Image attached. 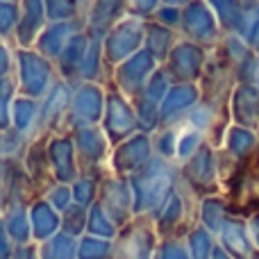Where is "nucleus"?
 <instances>
[{
  "mask_svg": "<svg viewBox=\"0 0 259 259\" xmlns=\"http://www.w3.org/2000/svg\"><path fill=\"white\" fill-rule=\"evenodd\" d=\"M178 175L175 161H168L164 157L155 155L139 173L130 175V187L134 196V211L141 214L159 205V200L168 198L173 189V180Z\"/></svg>",
  "mask_w": 259,
  "mask_h": 259,
  "instance_id": "nucleus-1",
  "label": "nucleus"
},
{
  "mask_svg": "<svg viewBox=\"0 0 259 259\" xmlns=\"http://www.w3.org/2000/svg\"><path fill=\"white\" fill-rule=\"evenodd\" d=\"M14 80L18 87V96L41 100L53 84L59 80L55 62L39 53L36 48L14 50Z\"/></svg>",
  "mask_w": 259,
  "mask_h": 259,
  "instance_id": "nucleus-2",
  "label": "nucleus"
},
{
  "mask_svg": "<svg viewBox=\"0 0 259 259\" xmlns=\"http://www.w3.org/2000/svg\"><path fill=\"white\" fill-rule=\"evenodd\" d=\"M143 44H146V21L125 16L103 36L105 62H107L109 68L118 66L127 57L143 50Z\"/></svg>",
  "mask_w": 259,
  "mask_h": 259,
  "instance_id": "nucleus-3",
  "label": "nucleus"
},
{
  "mask_svg": "<svg viewBox=\"0 0 259 259\" xmlns=\"http://www.w3.org/2000/svg\"><path fill=\"white\" fill-rule=\"evenodd\" d=\"M161 64L148 53L146 48L139 50L137 55L127 57L125 62H121L118 66L112 68V84L116 91H121L125 98L134 100L143 94L148 80L152 77V73L159 68Z\"/></svg>",
  "mask_w": 259,
  "mask_h": 259,
  "instance_id": "nucleus-4",
  "label": "nucleus"
},
{
  "mask_svg": "<svg viewBox=\"0 0 259 259\" xmlns=\"http://www.w3.org/2000/svg\"><path fill=\"white\" fill-rule=\"evenodd\" d=\"M105 105H107V87L96 84V82H80L73 89L71 109H68L66 130L80 125H100L105 116Z\"/></svg>",
  "mask_w": 259,
  "mask_h": 259,
  "instance_id": "nucleus-5",
  "label": "nucleus"
},
{
  "mask_svg": "<svg viewBox=\"0 0 259 259\" xmlns=\"http://www.w3.org/2000/svg\"><path fill=\"white\" fill-rule=\"evenodd\" d=\"M100 127L105 130L112 146H118L125 139L141 132L134 103L130 98H125L121 91H116L114 87H107V105H105V116H103Z\"/></svg>",
  "mask_w": 259,
  "mask_h": 259,
  "instance_id": "nucleus-6",
  "label": "nucleus"
},
{
  "mask_svg": "<svg viewBox=\"0 0 259 259\" xmlns=\"http://www.w3.org/2000/svg\"><path fill=\"white\" fill-rule=\"evenodd\" d=\"M73 143H75L77 161L82 170H103L109 164L112 155V141L107 139L100 125H80L71 130Z\"/></svg>",
  "mask_w": 259,
  "mask_h": 259,
  "instance_id": "nucleus-7",
  "label": "nucleus"
},
{
  "mask_svg": "<svg viewBox=\"0 0 259 259\" xmlns=\"http://www.w3.org/2000/svg\"><path fill=\"white\" fill-rule=\"evenodd\" d=\"M164 68L173 77V82L198 84L207 68V50L202 46L180 36V41L175 44V48L170 50L168 59H166Z\"/></svg>",
  "mask_w": 259,
  "mask_h": 259,
  "instance_id": "nucleus-8",
  "label": "nucleus"
},
{
  "mask_svg": "<svg viewBox=\"0 0 259 259\" xmlns=\"http://www.w3.org/2000/svg\"><path fill=\"white\" fill-rule=\"evenodd\" d=\"M155 157V146H152V134L148 132H137L134 137L125 139L123 143L112 148L107 168L116 175H130L139 173L148 161Z\"/></svg>",
  "mask_w": 259,
  "mask_h": 259,
  "instance_id": "nucleus-9",
  "label": "nucleus"
},
{
  "mask_svg": "<svg viewBox=\"0 0 259 259\" xmlns=\"http://www.w3.org/2000/svg\"><path fill=\"white\" fill-rule=\"evenodd\" d=\"M180 36L202 46V48L211 46L219 39V18L207 0H191L187 7H182Z\"/></svg>",
  "mask_w": 259,
  "mask_h": 259,
  "instance_id": "nucleus-10",
  "label": "nucleus"
},
{
  "mask_svg": "<svg viewBox=\"0 0 259 259\" xmlns=\"http://www.w3.org/2000/svg\"><path fill=\"white\" fill-rule=\"evenodd\" d=\"M73 89H75V87L68 84L66 80L59 77V80L53 84V89L39 100V105H41V114H39L41 134H48L50 137V134H57V132H68L66 118H68V109H71Z\"/></svg>",
  "mask_w": 259,
  "mask_h": 259,
  "instance_id": "nucleus-11",
  "label": "nucleus"
},
{
  "mask_svg": "<svg viewBox=\"0 0 259 259\" xmlns=\"http://www.w3.org/2000/svg\"><path fill=\"white\" fill-rule=\"evenodd\" d=\"M48 161L53 182L73 184L82 173V166L77 161L75 143L71 132H57L48 137Z\"/></svg>",
  "mask_w": 259,
  "mask_h": 259,
  "instance_id": "nucleus-12",
  "label": "nucleus"
},
{
  "mask_svg": "<svg viewBox=\"0 0 259 259\" xmlns=\"http://www.w3.org/2000/svg\"><path fill=\"white\" fill-rule=\"evenodd\" d=\"M155 234L146 219H137L121 230L112 259H152Z\"/></svg>",
  "mask_w": 259,
  "mask_h": 259,
  "instance_id": "nucleus-13",
  "label": "nucleus"
},
{
  "mask_svg": "<svg viewBox=\"0 0 259 259\" xmlns=\"http://www.w3.org/2000/svg\"><path fill=\"white\" fill-rule=\"evenodd\" d=\"M202 91L200 84H187V82H175L170 91L166 94L159 109V127L178 125L187 118V114L200 103Z\"/></svg>",
  "mask_w": 259,
  "mask_h": 259,
  "instance_id": "nucleus-14",
  "label": "nucleus"
},
{
  "mask_svg": "<svg viewBox=\"0 0 259 259\" xmlns=\"http://www.w3.org/2000/svg\"><path fill=\"white\" fill-rule=\"evenodd\" d=\"M48 14H46L44 0H21V21H18L14 46L16 48H34L36 39L48 25Z\"/></svg>",
  "mask_w": 259,
  "mask_h": 259,
  "instance_id": "nucleus-15",
  "label": "nucleus"
},
{
  "mask_svg": "<svg viewBox=\"0 0 259 259\" xmlns=\"http://www.w3.org/2000/svg\"><path fill=\"white\" fill-rule=\"evenodd\" d=\"M80 32H87V21L84 18H73V21H57V23H48L46 30L41 32V36L36 39L34 48L39 50L44 57L48 59H57L59 53L66 48V44Z\"/></svg>",
  "mask_w": 259,
  "mask_h": 259,
  "instance_id": "nucleus-16",
  "label": "nucleus"
},
{
  "mask_svg": "<svg viewBox=\"0 0 259 259\" xmlns=\"http://www.w3.org/2000/svg\"><path fill=\"white\" fill-rule=\"evenodd\" d=\"M125 16H127L125 0H89L84 7L87 32L91 36H105Z\"/></svg>",
  "mask_w": 259,
  "mask_h": 259,
  "instance_id": "nucleus-17",
  "label": "nucleus"
},
{
  "mask_svg": "<svg viewBox=\"0 0 259 259\" xmlns=\"http://www.w3.org/2000/svg\"><path fill=\"white\" fill-rule=\"evenodd\" d=\"M89 41H91L89 32H80V34H75L68 41L66 48L55 59L57 75L73 87L82 82V66H84V57H87V50H89Z\"/></svg>",
  "mask_w": 259,
  "mask_h": 259,
  "instance_id": "nucleus-18",
  "label": "nucleus"
},
{
  "mask_svg": "<svg viewBox=\"0 0 259 259\" xmlns=\"http://www.w3.org/2000/svg\"><path fill=\"white\" fill-rule=\"evenodd\" d=\"M21 164L36 187L46 184L53 178L50 175V161H48V134H41V137L32 139Z\"/></svg>",
  "mask_w": 259,
  "mask_h": 259,
  "instance_id": "nucleus-19",
  "label": "nucleus"
},
{
  "mask_svg": "<svg viewBox=\"0 0 259 259\" xmlns=\"http://www.w3.org/2000/svg\"><path fill=\"white\" fill-rule=\"evenodd\" d=\"M180 41V32L170 30L166 25H159L157 21H146V44L143 48L164 66L168 59L170 50L175 48V44Z\"/></svg>",
  "mask_w": 259,
  "mask_h": 259,
  "instance_id": "nucleus-20",
  "label": "nucleus"
},
{
  "mask_svg": "<svg viewBox=\"0 0 259 259\" xmlns=\"http://www.w3.org/2000/svg\"><path fill=\"white\" fill-rule=\"evenodd\" d=\"M39 114H41L39 100L16 96V100L12 105V127L18 130L21 134H25L27 139H36L41 134Z\"/></svg>",
  "mask_w": 259,
  "mask_h": 259,
  "instance_id": "nucleus-21",
  "label": "nucleus"
},
{
  "mask_svg": "<svg viewBox=\"0 0 259 259\" xmlns=\"http://www.w3.org/2000/svg\"><path fill=\"white\" fill-rule=\"evenodd\" d=\"M205 134H200L198 130L189 127L187 123H178V152H175V164H184L189 161L205 143H202Z\"/></svg>",
  "mask_w": 259,
  "mask_h": 259,
  "instance_id": "nucleus-22",
  "label": "nucleus"
},
{
  "mask_svg": "<svg viewBox=\"0 0 259 259\" xmlns=\"http://www.w3.org/2000/svg\"><path fill=\"white\" fill-rule=\"evenodd\" d=\"M30 141L32 139H27L14 127L0 130V157H5L7 161H23Z\"/></svg>",
  "mask_w": 259,
  "mask_h": 259,
  "instance_id": "nucleus-23",
  "label": "nucleus"
},
{
  "mask_svg": "<svg viewBox=\"0 0 259 259\" xmlns=\"http://www.w3.org/2000/svg\"><path fill=\"white\" fill-rule=\"evenodd\" d=\"M44 3H46V14H48L50 23L84 18V5L80 0H44Z\"/></svg>",
  "mask_w": 259,
  "mask_h": 259,
  "instance_id": "nucleus-24",
  "label": "nucleus"
},
{
  "mask_svg": "<svg viewBox=\"0 0 259 259\" xmlns=\"http://www.w3.org/2000/svg\"><path fill=\"white\" fill-rule=\"evenodd\" d=\"M18 21H21V0H0V39L14 44Z\"/></svg>",
  "mask_w": 259,
  "mask_h": 259,
  "instance_id": "nucleus-25",
  "label": "nucleus"
},
{
  "mask_svg": "<svg viewBox=\"0 0 259 259\" xmlns=\"http://www.w3.org/2000/svg\"><path fill=\"white\" fill-rule=\"evenodd\" d=\"M152 146H155V155L164 157L168 161H175V152H178V125L159 127L152 134Z\"/></svg>",
  "mask_w": 259,
  "mask_h": 259,
  "instance_id": "nucleus-26",
  "label": "nucleus"
},
{
  "mask_svg": "<svg viewBox=\"0 0 259 259\" xmlns=\"http://www.w3.org/2000/svg\"><path fill=\"white\" fill-rule=\"evenodd\" d=\"M18 96L16 80L12 77H3L0 80V130L12 127V105Z\"/></svg>",
  "mask_w": 259,
  "mask_h": 259,
  "instance_id": "nucleus-27",
  "label": "nucleus"
},
{
  "mask_svg": "<svg viewBox=\"0 0 259 259\" xmlns=\"http://www.w3.org/2000/svg\"><path fill=\"white\" fill-rule=\"evenodd\" d=\"M30 223L34 228L36 237H41V228H46V232H55L57 230V214L53 211V207L46 205L44 200L34 202V207L30 209Z\"/></svg>",
  "mask_w": 259,
  "mask_h": 259,
  "instance_id": "nucleus-28",
  "label": "nucleus"
},
{
  "mask_svg": "<svg viewBox=\"0 0 259 259\" xmlns=\"http://www.w3.org/2000/svg\"><path fill=\"white\" fill-rule=\"evenodd\" d=\"M89 230L91 232H96V234H100V237H107V239H112L114 234H116V225L107 219V214H105V209L100 205H96L94 209H91Z\"/></svg>",
  "mask_w": 259,
  "mask_h": 259,
  "instance_id": "nucleus-29",
  "label": "nucleus"
},
{
  "mask_svg": "<svg viewBox=\"0 0 259 259\" xmlns=\"http://www.w3.org/2000/svg\"><path fill=\"white\" fill-rule=\"evenodd\" d=\"M114 257V243L96 241V239H84L80 243V259H109Z\"/></svg>",
  "mask_w": 259,
  "mask_h": 259,
  "instance_id": "nucleus-30",
  "label": "nucleus"
},
{
  "mask_svg": "<svg viewBox=\"0 0 259 259\" xmlns=\"http://www.w3.org/2000/svg\"><path fill=\"white\" fill-rule=\"evenodd\" d=\"M127 16L141 18V21H152L155 12L161 7V0H125Z\"/></svg>",
  "mask_w": 259,
  "mask_h": 259,
  "instance_id": "nucleus-31",
  "label": "nucleus"
},
{
  "mask_svg": "<svg viewBox=\"0 0 259 259\" xmlns=\"http://www.w3.org/2000/svg\"><path fill=\"white\" fill-rule=\"evenodd\" d=\"M46 198H48V202L53 207L66 211L68 207H71V202H73V189H71V184L55 182L53 189H48V191H46Z\"/></svg>",
  "mask_w": 259,
  "mask_h": 259,
  "instance_id": "nucleus-32",
  "label": "nucleus"
},
{
  "mask_svg": "<svg viewBox=\"0 0 259 259\" xmlns=\"http://www.w3.org/2000/svg\"><path fill=\"white\" fill-rule=\"evenodd\" d=\"M152 21H157L159 25H166L170 30H178L180 32V25H182V7H175V5H164L155 12Z\"/></svg>",
  "mask_w": 259,
  "mask_h": 259,
  "instance_id": "nucleus-33",
  "label": "nucleus"
},
{
  "mask_svg": "<svg viewBox=\"0 0 259 259\" xmlns=\"http://www.w3.org/2000/svg\"><path fill=\"white\" fill-rule=\"evenodd\" d=\"M14 50L16 46L0 39V80L14 75Z\"/></svg>",
  "mask_w": 259,
  "mask_h": 259,
  "instance_id": "nucleus-34",
  "label": "nucleus"
},
{
  "mask_svg": "<svg viewBox=\"0 0 259 259\" xmlns=\"http://www.w3.org/2000/svg\"><path fill=\"white\" fill-rule=\"evenodd\" d=\"M7 173H9V161L5 157H0V182L7 180Z\"/></svg>",
  "mask_w": 259,
  "mask_h": 259,
  "instance_id": "nucleus-35",
  "label": "nucleus"
},
{
  "mask_svg": "<svg viewBox=\"0 0 259 259\" xmlns=\"http://www.w3.org/2000/svg\"><path fill=\"white\" fill-rule=\"evenodd\" d=\"M164 5H175V7H187L191 0H161Z\"/></svg>",
  "mask_w": 259,
  "mask_h": 259,
  "instance_id": "nucleus-36",
  "label": "nucleus"
},
{
  "mask_svg": "<svg viewBox=\"0 0 259 259\" xmlns=\"http://www.w3.org/2000/svg\"><path fill=\"white\" fill-rule=\"evenodd\" d=\"M3 198H5V184L0 182V207H3Z\"/></svg>",
  "mask_w": 259,
  "mask_h": 259,
  "instance_id": "nucleus-37",
  "label": "nucleus"
},
{
  "mask_svg": "<svg viewBox=\"0 0 259 259\" xmlns=\"http://www.w3.org/2000/svg\"><path fill=\"white\" fill-rule=\"evenodd\" d=\"M80 3H82V5H84V7H87V3H89V0H80Z\"/></svg>",
  "mask_w": 259,
  "mask_h": 259,
  "instance_id": "nucleus-38",
  "label": "nucleus"
}]
</instances>
